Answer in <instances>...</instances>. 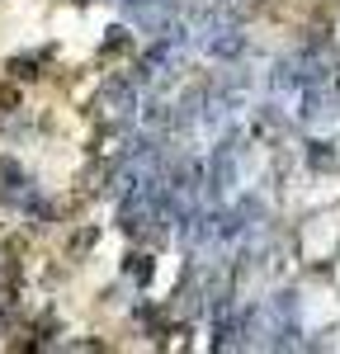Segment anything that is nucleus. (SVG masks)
I'll list each match as a JSON object with an SVG mask.
<instances>
[{"mask_svg":"<svg viewBox=\"0 0 340 354\" xmlns=\"http://www.w3.org/2000/svg\"><path fill=\"white\" fill-rule=\"evenodd\" d=\"M336 279H340V274H336Z\"/></svg>","mask_w":340,"mask_h":354,"instance_id":"obj_4","label":"nucleus"},{"mask_svg":"<svg viewBox=\"0 0 340 354\" xmlns=\"http://www.w3.org/2000/svg\"><path fill=\"white\" fill-rule=\"evenodd\" d=\"M303 317H308V326H331V322L340 317V298L331 293V288H308Z\"/></svg>","mask_w":340,"mask_h":354,"instance_id":"obj_2","label":"nucleus"},{"mask_svg":"<svg viewBox=\"0 0 340 354\" xmlns=\"http://www.w3.org/2000/svg\"><path fill=\"white\" fill-rule=\"evenodd\" d=\"M19 104V95H15V85H0V113L5 109H15Z\"/></svg>","mask_w":340,"mask_h":354,"instance_id":"obj_3","label":"nucleus"},{"mask_svg":"<svg viewBox=\"0 0 340 354\" xmlns=\"http://www.w3.org/2000/svg\"><path fill=\"white\" fill-rule=\"evenodd\" d=\"M336 241H340V222H336V218L308 222V236H303V245H308V260H326V255L336 250Z\"/></svg>","mask_w":340,"mask_h":354,"instance_id":"obj_1","label":"nucleus"}]
</instances>
